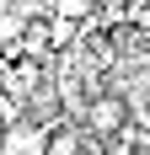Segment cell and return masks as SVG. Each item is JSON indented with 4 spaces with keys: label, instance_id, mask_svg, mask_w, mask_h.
I'll return each instance as SVG.
<instances>
[{
    "label": "cell",
    "instance_id": "obj_4",
    "mask_svg": "<svg viewBox=\"0 0 150 155\" xmlns=\"http://www.w3.org/2000/svg\"><path fill=\"white\" fill-rule=\"evenodd\" d=\"M80 150V139H75L70 128H59V134H48V155H75Z\"/></svg>",
    "mask_w": 150,
    "mask_h": 155
},
{
    "label": "cell",
    "instance_id": "obj_3",
    "mask_svg": "<svg viewBox=\"0 0 150 155\" xmlns=\"http://www.w3.org/2000/svg\"><path fill=\"white\" fill-rule=\"evenodd\" d=\"M86 11H91V0H54V16L59 21H80Z\"/></svg>",
    "mask_w": 150,
    "mask_h": 155
},
{
    "label": "cell",
    "instance_id": "obj_1",
    "mask_svg": "<svg viewBox=\"0 0 150 155\" xmlns=\"http://www.w3.org/2000/svg\"><path fill=\"white\" fill-rule=\"evenodd\" d=\"M86 123L97 128V134H118L123 128V102L118 96H97V102L86 107Z\"/></svg>",
    "mask_w": 150,
    "mask_h": 155
},
{
    "label": "cell",
    "instance_id": "obj_2",
    "mask_svg": "<svg viewBox=\"0 0 150 155\" xmlns=\"http://www.w3.org/2000/svg\"><path fill=\"white\" fill-rule=\"evenodd\" d=\"M5 150H11V155H48V134L38 123H16L11 139H5Z\"/></svg>",
    "mask_w": 150,
    "mask_h": 155
}]
</instances>
